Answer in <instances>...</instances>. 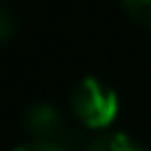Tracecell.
I'll return each mask as SVG.
<instances>
[{"instance_id":"obj_1","label":"cell","mask_w":151,"mask_h":151,"mask_svg":"<svg viewBox=\"0 0 151 151\" xmlns=\"http://www.w3.org/2000/svg\"><path fill=\"white\" fill-rule=\"evenodd\" d=\"M70 106H73V112L78 115V120L84 126L101 129V126L112 123V118L118 115V95L101 78L84 76L70 90Z\"/></svg>"},{"instance_id":"obj_2","label":"cell","mask_w":151,"mask_h":151,"mask_svg":"<svg viewBox=\"0 0 151 151\" xmlns=\"http://www.w3.org/2000/svg\"><path fill=\"white\" fill-rule=\"evenodd\" d=\"M25 126L37 140H48V143L65 146L67 137H70V129H67L62 112L48 101H34L25 109Z\"/></svg>"},{"instance_id":"obj_3","label":"cell","mask_w":151,"mask_h":151,"mask_svg":"<svg viewBox=\"0 0 151 151\" xmlns=\"http://www.w3.org/2000/svg\"><path fill=\"white\" fill-rule=\"evenodd\" d=\"M84 151H143L132 137L126 134H101L90 143Z\"/></svg>"},{"instance_id":"obj_4","label":"cell","mask_w":151,"mask_h":151,"mask_svg":"<svg viewBox=\"0 0 151 151\" xmlns=\"http://www.w3.org/2000/svg\"><path fill=\"white\" fill-rule=\"evenodd\" d=\"M123 6L129 9L132 17H137L140 22L151 25V0H123Z\"/></svg>"},{"instance_id":"obj_5","label":"cell","mask_w":151,"mask_h":151,"mask_svg":"<svg viewBox=\"0 0 151 151\" xmlns=\"http://www.w3.org/2000/svg\"><path fill=\"white\" fill-rule=\"evenodd\" d=\"M11 34H14V14H11V9L0 3V42H6Z\"/></svg>"},{"instance_id":"obj_6","label":"cell","mask_w":151,"mask_h":151,"mask_svg":"<svg viewBox=\"0 0 151 151\" xmlns=\"http://www.w3.org/2000/svg\"><path fill=\"white\" fill-rule=\"evenodd\" d=\"M14 151H67V146H59V143H48V140H31V143H22Z\"/></svg>"}]
</instances>
